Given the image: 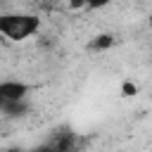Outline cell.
Returning a JSON list of instances; mask_svg holds the SVG:
<instances>
[{
    "label": "cell",
    "instance_id": "6da1fadb",
    "mask_svg": "<svg viewBox=\"0 0 152 152\" xmlns=\"http://www.w3.org/2000/svg\"><path fill=\"white\" fill-rule=\"evenodd\" d=\"M40 31V17L33 12H0V36L21 43Z\"/></svg>",
    "mask_w": 152,
    "mask_h": 152
},
{
    "label": "cell",
    "instance_id": "7a4b0ae2",
    "mask_svg": "<svg viewBox=\"0 0 152 152\" xmlns=\"http://www.w3.org/2000/svg\"><path fill=\"white\" fill-rule=\"evenodd\" d=\"M31 93V86L19 81V78H5L0 81V112L10 104H17V102H26Z\"/></svg>",
    "mask_w": 152,
    "mask_h": 152
},
{
    "label": "cell",
    "instance_id": "3957f363",
    "mask_svg": "<svg viewBox=\"0 0 152 152\" xmlns=\"http://www.w3.org/2000/svg\"><path fill=\"white\" fill-rule=\"evenodd\" d=\"M114 0H86V7H90V10H102V7H107V5H112Z\"/></svg>",
    "mask_w": 152,
    "mask_h": 152
},
{
    "label": "cell",
    "instance_id": "277c9868",
    "mask_svg": "<svg viewBox=\"0 0 152 152\" xmlns=\"http://www.w3.org/2000/svg\"><path fill=\"white\" fill-rule=\"evenodd\" d=\"M147 26H150V31H152V12H150V17H147Z\"/></svg>",
    "mask_w": 152,
    "mask_h": 152
}]
</instances>
